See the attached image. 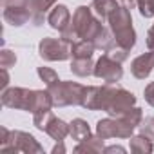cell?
<instances>
[{"instance_id": "1", "label": "cell", "mask_w": 154, "mask_h": 154, "mask_svg": "<svg viewBox=\"0 0 154 154\" xmlns=\"http://www.w3.org/2000/svg\"><path fill=\"white\" fill-rule=\"evenodd\" d=\"M102 27H103V24L93 13V9L85 8V6H80V8H76L69 27L62 33V38H65L69 42H74V40L93 42L96 38V35L102 31Z\"/></svg>"}, {"instance_id": "2", "label": "cell", "mask_w": 154, "mask_h": 154, "mask_svg": "<svg viewBox=\"0 0 154 154\" xmlns=\"http://www.w3.org/2000/svg\"><path fill=\"white\" fill-rule=\"evenodd\" d=\"M109 27L114 35L116 45L125 47V49H132L136 45V33L132 27V18H131V11L125 6H118L111 17H109Z\"/></svg>"}, {"instance_id": "3", "label": "cell", "mask_w": 154, "mask_h": 154, "mask_svg": "<svg viewBox=\"0 0 154 154\" xmlns=\"http://www.w3.org/2000/svg\"><path fill=\"white\" fill-rule=\"evenodd\" d=\"M136 103V98L132 93L125 91L118 84H105L103 85V100H102V111H105L109 116L120 118L129 109H132Z\"/></svg>"}, {"instance_id": "4", "label": "cell", "mask_w": 154, "mask_h": 154, "mask_svg": "<svg viewBox=\"0 0 154 154\" xmlns=\"http://www.w3.org/2000/svg\"><path fill=\"white\" fill-rule=\"evenodd\" d=\"M2 140H0V152H42V145L35 140L33 134L24 132V131H9L6 127L0 129Z\"/></svg>"}, {"instance_id": "5", "label": "cell", "mask_w": 154, "mask_h": 154, "mask_svg": "<svg viewBox=\"0 0 154 154\" xmlns=\"http://www.w3.org/2000/svg\"><path fill=\"white\" fill-rule=\"evenodd\" d=\"M84 85L76 82H54L47 87V91L53 96L54 107H67V105H80L84 96Z\"/></svg>"}, {"instance_id": "6", "label": "cell", "mask_w": 154, "mask_h": 154, "mask_svg": "<svg viewBox=\"0 0 154 154\" xmlns=\"http://www.w3.org/2000/svg\"><path fill=\"white\" fill-rule=\"evenodd\" d=\"M2 8H4V20L9 26L20 27L33 20L29 0H2Z\"/></svg>"}, {"instance_id": "7", "label": "cell", "mask_w": 154, "mask_h": 154, "mask_svg": "<svg viewBox=\"0 0 154 154\" xmlns=\"http://www.w3.org/2000/svg\"><path fill=\"white\" fill-rule=\"evenodd\" d=\"M72 42L65 38H44L38 44V54L47 62H62L71 56Z\"/></svg>"}, {"instance_id": "8", "label": "cell", "mask_w": 154, "mask_h": 154, "mask_svg": "<svg viewBox=\"0 0 154 154\" xmlns=\"http://www.w3.org/2000/svg\"><path fill=\"white\" fill-rule=\"evenodd\" d=\"M134 127H131L123 118H105L96 123V134L103 140L109 138H131Z\"/></svg>"}, {"instance_id": "9", "label": "cell", "mask_w": 154, "mask_h": 154, "mask_svg": "<svg viewBox=\"0 0 154 154\" xmlns=\"http://www.w3.org/2000/svg\"><path fill=\"white\" fill-rule=\"evenodd\" d=\"M96 78L103 80L105 84H118L123 76V69L122 63L116 62L114 58H111L107 53L94 63V72H93Z\"/></svg>"}, {"instance_id": "10", "label": "cell", "mask_w": 154, "mask_h": 154, "mask_svg": "<svg viewBox=\"0 0 154 154\" xmlns=\"http://www.w3.org/2000/svg\"><path fill=\"white\" fill-rule=\"evenodd\" d=\"M31 93L33 91L24 89V87H8V89L2 91V103H4V107H9V109L27 111Z\"/></svg>"}, {"instance_id": "11", "label": "cell", "mask_w": 154, "mask_h": 154, "mask_svg": "<svg viewBox=\"0 0 154 154\" xmlns=\"http://www.w3.org/2000/svg\"><path fill=\"white\" fill-rule=\"evenodd\" d=\"M152 69H154V49L136 56L132 60V63H131V72L138 80H145L147 76L152 72Z\"/></svg>"}, {"instance_id": "12", "label": "cell", "mask_w": 154, "mask_h": 154, "mask_svg": "<svg viewBox=\"0 0 154 154\" xmlns=\"http://www.w3.org/2000/svg\"><path fill=\"white\" fill-rule=\"evenodd\" d=\"M71 13H69V9L65 8V6H54L51 11H49V15H47V24L53 27V29H56V31H60V33H63L67 27H69V24H71Z\"/></svg>"}, {"instance_id": "13", "label": "cell", "mask_w": 154, "mask_h": 154, "mask_svg": "<svg viewBox=\"0 0 154 154\" xmlns=\"http://www.w3.org/2000/svg\"><path fill=\"white\" fill-rule=\"evenodd\" d=\"M53 96L49 91H33L31 93V100H29V107L27 112L31 114H38V112H45L51 111L53 107Z\"/></svg>"}, {"instance_id": "14", "label": "cell", "mask_w": 154, "mask_h": 154, "mask_svg": "<svg viewBox=\"0 0 154 154\" xmlns=\"http://www.w3.org/2000/svg\"><path fill=\"white\" fill-rule=\"evenodd\" d=\"M102 100H103V85H91L84 89V96H82V107L89 109V111H100L102 109Z\"/></svg>"}, {"instance_id": "15", "label": "cell", "mask_w": 154, "mask_h": 154, "mask_svg": "<svg viewBox=\"0 0 154 154\" xmlns=\"http://www.w3.org/2000/svg\"><path fill=\"white\" fill-rule=\"evenodd\" d=\"M120 4L116 2V0H93V4H91V9L93 13L102 20V22H107L111 13L118 8Z\"/></svg>"}, {"instance_id": "16", "label": "cell", "mask_w": 154, "mask_h": 154, "mask_svg": "<svg viewBox=\"0 0 154 154\" xmlns=\"http://www.w3.org/2000/svg\"><path fill=\"white\" fill-rule=\"evenodd\" d=\"M56 0H29V6H31V13H33V20L35 26H40L44 20V15L54 8Z\"/></svg>"}, {"instance_id": "17", "label": "cell", "mask_w": 154, "mask_h": 154, "mask_svg": "<svg viewBox=\"0 0 154 154\" xmlns=\"http://www.w3.org/2000/svg\"><path fill=\"white\" fill-rule=\"evenodd\" d=\"M69 134L72 136V140L76 141H84L91 136V129H89V123L82 118H76L69 123Z\"/></svg>"}, {"instance_id": "18", "label": "cell", "mask_w": 154, "mask_h": 154, "mask_svg": "<svg viewBox=\"0 0 154 154\" xmlns=\"http://www.w3.org/2000/svg\"><path fill=\"white\" fill-rule=\"evenodd\" d=\"M71 71L72 74L76 76H91L94 72V63H93V58H72L71 62Z\"/></svg>"}, {"instance_id": "19", "label": "cell", "mask_w": 154, "mask_h": 154, "mask_svg": "<svg viewBox=\"0 0 154 154\" xmlns=\"http://www.w3.org/2000/svg\"><path fill=\"white\" fill-rule=\"evenodd\" d=\"M45 132H47L53 140H56V141H63V138L69 134V125H67L63 120H60V118L54 116V118L49 122Z\"/></svg>"}, {"instance_id": "20", "label": "cell", "mask_w": 154, "mask_h": 154, "mask_svg": "<svg viewBox=\"0 0 154 154\" xmlns=\"http://www.w3.org/2000/svg\"><path fill=\"white\" fill-rule=\"evenodd\" d=\"M94 44L89 40H74L71 45V56L72 58H93Z\"/></svg>"}, {"instance_id": "21", "label": "cell", "mask_w": 154, "mask_h": 154, "mask_svg": "<svg viewBox=\"0 0 154 154\" xmlns=\"http://www.w3.org/2000/svg\"><path fill=\"white\" fill-rule=\"evenodd\" d=\"M131 150L136 152V154H149L154 150L152 147V140L143 136V134H138V136H131Z\"/></svg>"}, {"instance_id": "22", "label": "cell", "mask_w": 154, "mask_h": 154, "mask_svg": "<svg viewBox=\"0 0 154 154\" xmlns=\"http://www.w3.org/2000/svg\"><path fill=\"white\" fill-rule=\"evenodd\" d=\"M76 152H102L103 150V138H87L84 141H78V145L74 147Z\"/></svg>"}, {"instance_id": "23", "label": "cell", "mask_w": 154, "mask_h": 154, "mask_svg": "<svg viewBox=\"0 0 154 154\" xmlns=\"http://www.w3.org/2000/svg\"><path fill=\"white\" fill-rule=\"evenodd\" d=\"M120 118H123L131 127H140V123H141V118H143V114H141V109L140 107H132V109H129L123 116H120Z\"/></svg>"}, {"instance_id": "24", "label": "cell", "mask_w": 154, "mask_h": 154, "mask_svg": "<svg viewBox=\"0 0 154 154\" xmlns=\"http://www.w3.org/2000/svg\"><path fill=\"white\" fill-rule=\"evenodd\" d=\"M53 118H54V114H53L51 111L38 112V114H33L35 127H36V129H40V131H44V132H45V129H47V125H49V122H51Z\"/></svg>"}, {"instance_id": "25", "label": "cell", "mask_w": 154, "mask_h": 154, "mask_svg": "<svg viewBox=\"0 0 154 154\" xmlns=\"http://www.w3.org/2000/svg\"><path fill=\"white\" fill-rule=\"evenodd\" d=\"M38 76L42 78V82H45V85H53L54 82H58V74L51 69V67H38Z\"/></svg>"}, {"instance_id": "26", "label": "cell", "mask_w": 154, "mask_h": 154, "mask_svg": "<svg viewBox=\"0 0 154 154\" xmlns=\"http://www.w3.org/2000/svg\"><path fill=\"white\" fill-rule=\"evenodd\" d=\"M136 6H138L141 17H145V18L154 17V0H136Z\"/></svg>"}, {"instance_id": "27", "label": "cell", "mask_w": 154, "mask_h": 154, "mask_svg": "<svg viewBox=\"0 0 154 154\" xmlns=\"http://www.w3.org/2000/svg\"><path fill=\"white\" fill-rule=\"evenodd\" d=\"M17 63V54L9 49H2V53H0V67L2 69H9Z\"/></svg>"}, {"instance_id": "28", "label": "cell", "mask_w": 154, "mask_h": 154, "mask_svg": "<svg viewBox=\"0 0 154 154\" xmlns=\"http://www.w3.org/2000/svg\"><path fill=\"white\" fill-rule=\"evenodd\" d=\"M111 58H114L116 62H123V60H127V56H129V49H125V47H120V45H112L109 51H105Z\"/></svg>"}, {"instance_id": "29", "label": "cell", "mask_w": 154, "mask_h": 154, "mask_svg": "<svg viewBox=\"0 0 154 154\" xmlns=\"http://www.w3.org/2000/svg\"><path fill=\"white\" fill-rule=\"evenodd\" d=\"M140 134H143L154 141V118H147L143 123H140Z\"/></svg>"}, {"instance_id": "30", "label": "cell", "mask_w": 154, "mask_h": 154, "mask_svg": "<svg viewBox=\"0 0 154 154\" xmlns=\"http://www.w3.org/2000/svg\"><path fill=\"white\" fill-rule=\"evenodd\" d=\"M143 94H145V102H147L149 105H152V107H154V82H150V84L145 87Z\"/></svg>"}, {"instance_id": "31", "label": "cell", "mask_w": 154, "mask_h": 154, "mask_svg": "<svg viewBox=\"0 0 154 154\" xmlns=\"http://www.w3.org/2000/svg\"><path fill=\"white\" fill-rule=\"evenodd\" d=\"M147 47L149 49H154V24H152V27L149 29V33H147Z\"/></svg>"}, {"instance_id": "32", "label": "cell", "mask_w": 154, "mask_h": 154, "mask_svg": "<svg viewBox=\"0 0 154 154\" xmlns=\"http://www.w3.org/2000/svg\"><path fill=\"white\" fill-rule=\"evenodd\" d=\"M9 85V74H8V69H2V91L8 89Z\"/></svg>"}, {"instance_id": "33", "label": "cell", "mask_w": 154, "mask_h": 154, "mask_svg": "<svg viewBox=\"0 0 154 154\" xmlns=\"http://www.w3.org/2000/svg\"><path fill=\"white\" fill-rule=\"evenodd\" d=\"M103 152H125V149L123 147H118V145H112V147L103 149Z\"/></svg>"}, {"instance_id": "34", "label": "cell", "mask_w": 154, "mask_h": 154, "mask_svg": "<svg viewBox=\"0 0 154 154\" xmlns=\"http://www.w3.org/2000/svg\"><path fill=\"white\" fill-rule=\"evenodd\" d=\"M122 2V6H125L127 9H132L134 6H136V0H120Z\"/></svg>"}, {"instance_id": "35", "label": "cell", "mask_w": 154, "mask_h": 154, "mask_svg": "<svg viewBox=\"0 0 154 154\" xmlns=\"http://www.w3.org/2000/svg\"><path fill=\"white\" fill-rule=\"evenodd\" d=\"M56 152H65V147H63V143L60 141L58 145H54L53 147V154H56Z\"/></svg>"}]
</instances>
